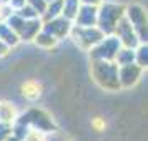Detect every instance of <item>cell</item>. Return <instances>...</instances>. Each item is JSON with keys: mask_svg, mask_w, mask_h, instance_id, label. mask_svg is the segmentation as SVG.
Masks as SVG:
<instances>
[{"mask_svg": "<svg viewBox=\"0 0 148 141\" xmlns=\"http://www.w3.org/2000/svg\"><path fill=\"white\" fill-rule=\"evenodd\" d=\"M120 17V10L118 7H115V5H107V7L103 8V14H101V28H105V30H110V28L115 25V22L116 18Z\"/></svg>", "mask_w": 148, "mask_h": 141, "instance_id": "obj_1", "label": "cell"}, {"mask_svg": "<svg viewBox=\"0 0 148 141\" xmlns=\"http://www.w3.org/2000/svg\"><path fill=\"white\" fill-rule=\"evenodd\" d=\"M118 50V43H116V40H107L103 45H101L100 48H97L95 52H97V57H113L115 52Z\"/></svg>", "mask_w": 148, "mask_h": 141, "instance_id": "obj_2", "label": "cell"}, {"mask_svg": "<svg viewBox=\"0 0 148 141\" xmlns=\"http://www.w3.org/2000/svg\"><path fill=\"white\" fill-rule=\"evenodd\" d=\"M128 15H130V18L133 20L135 27H136V28H141V30H143V25H145V17H143V12H141V8L132 7V8H130V12H128Z\"/></svg>", "mask_w": 148, "mask_h": 141, "instance_id": "obj_3", "label": "cell"}, {"mask_svg": "<svg viewBox=\"0 0 148 141\" xmlns=\"http://www.w3.org/2000/svg\"><path fill=\"white\" fill-rule=\"evenodd\" d=\"M88 10L90 8H83V12H82V15H80V23L82 25H92V22H93V18H95V10H92V14H88Z\"/></svg>", "mask_w": 148, "mask_h": 141, "instance_id": "obj_4", "label": "cell"}, {"mask_svg": "<svg viewBox=\"0 0 148 141\" xmlns=\"http://www.w3.org/2000/svg\"><path fill=\"white\" fill-rule=\"evenodd\" d=\"M65 12H67V17H73L75 12H77V0H65ZM63 12V14H65Z\"/></svg>", "mask_w": 148, "mask_h": 141, "instance_id": "obj_5", "label": "cell"}, {"mask_svg": "<svg viewBox=\"0 0 148 141\" xmlns=\"http://www.w3.org/2000/svg\"><path fill=\"white\" fill-rule=\"evenodd\" d=\"M85 2H87V0H85ZM90 2H93V0H90Z\"/></svg>", "mask_w": 148, "mask_h": 141, "instance_id": "obj_6", "label": "cell"}]
</instances>
